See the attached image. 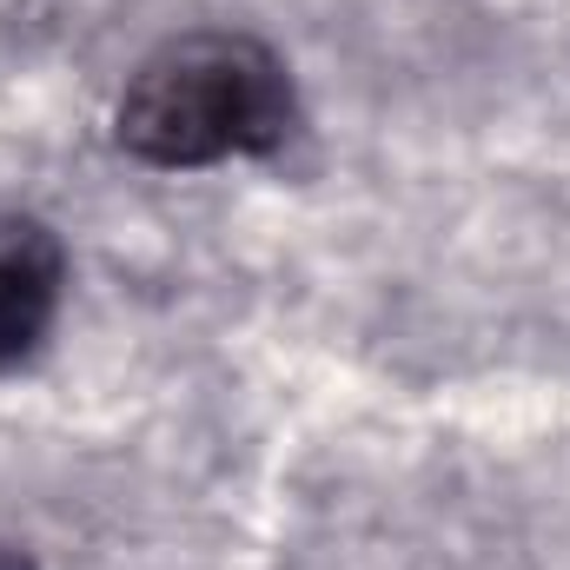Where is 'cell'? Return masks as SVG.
<instances>
[{"instance_id":"cell-1","label":"cell","mask_w":570,"mask_h":570,"mask_svg":"<svg viewBox=\"0 0 570 570\" xmlns=\"http://www.w3.org/2000/svg\"><path fill=\"white\" fill-rule=\"evenodd\" d=\"M298 127V94L285 60L226 27L179 33L153 47L127 73L114 100V140L146 166H219V159H266Z\"/></svg>"},{"instance_id":"cell-2","label":"cell","mask_w":570,"mask_h":570,"mask_svg":"<svg viewBox=\"0 0 570 570\" xmlns=\"http://www.w3.org/2000/svg\"><path fill=\"white\" fill-rule=\"evenodd\" d=\"M67 292V246L47 219L0 206V372L40 352Z\"/></svg>"}]
</instances>
